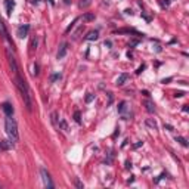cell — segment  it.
<instances>
[{"mask_svg": "<svg viewBox=\"0 0 189 189\" xmlns=\"http://www.w3.org/2000/svg\"><path fill=\"white\" fill-rule=\"evenodd\" d=\"M15 84H16V87H18L19 93H21V98H22V101H24V105L27 106V109H28V111H31V108H33L31 92H30V89H28L27 81L24 80V77H21V75H19V72H18V74H15Z\"/></svg>", "mask_w": 189, "mask_h": 189, "instance_id": "obj_1", "label": "cell"}, {"mask_svg": "<svg viewBox=\"0 0 189 189\" xmlns=\"http://www.w3.org/2000/svg\"><path fill=\"white\" fill-rule=\"evenodd\" d=\"M5 129H6V133H8V136H9V140H11L12 143H18V142H19L18 124H16L15 118H12V115H6Z\"/></svg>", "mask_w": 189, "mask_h": 189, "instance_id": "obj_2", "label": "cell"}, {"mask_svg": "<svg viewBox=\"0 0 189 189\" xmlns=\"http://www.w3.org/2000/svg\"><path fill=\"white\" fill-rule=\"evenodd\" d=\"M6 56H8V61H9V67H11L12 72L18 74V64H16V59H15V56H13V55L11 53V50H9V49L6 50Z\"/></svg>", "mask_w": 189, "mask_h": 189, "instance_id": "obj_3", "label": "cell"}, {"mask_svg": "<svg viewBox=\"0 0 189 189\" xmlns=\"http://www.w3.org/2000/svg\"><path fill=\"white\" fill-rule=\"evenodd\" d=\"M40 173H42V177H43L45 186H47V188H53V182H52V179H50L49 171H47L46 168H42V170H40Z\"/></svg>", "mask_w": 189, "mask_h": 189, "instance_id": "obj_4", "label": "cell"}, {"mask_svg": "<svg viewBox=\"0 0 189 189\" xmlns=\"http://www.w3.org/2000/svg\"><path fill=\"white\" fill-rule=\"evenodd\" d=\"M28 31H30V25H28V24H24V25H21V27L18 28L16 34H18L19 39H25V37L28 35Z\"/></svg>", "mask_w": 189, "mask_h": 189, "instance_id": "obj_5", "label": "cell"}, {"mask_svg": "<svg viewBox=\"0 0 189 189\" xmlns=\"http://www.w3.org/2000/svg\"><path fill=\"white\" fill-rule=\"evenodd\" d=\"M0 35H3L6 40H9L11 42V45L13 46V42H12V39L9 37V33H8V30H6V25H5V22L0 19Z\"/></svg>", "mask_w": 189, "mask_h": 189, "instance_id": "obj_6", "label": "cell"}, {"mask_svg": "<svg viewBox=\"0 0 189 189\" xmlns=\"http://www.w3.org/2000/svg\"><path fill=\"white\" fill-rule=\"evenodd\" d=\"M67 52H68V43H62L61 47H59V50H58L56 58H58V59H62V58L67 55Z\"/></svg>", "mask_w": 189, "mask_h": 189, "instance_id": "obj_7", "label": "cell"}, {"mask_svg": "<svg viewBox=\"0 0 189 189\" xmlns=\"http://www.w3.org/2000/svg\"><path fill=\"white\" fill-rule=\"evenodd\" d=\"M12 142L11 140H0V152H3V151H9L12 148Z\"/></svg>", "mask_w": 189, "mask_h": 189, "instance_id": "obj_8", "label": "cell"}, {"mask_svg": "<svg viewBox=\"0 0 189 189\" xmlns=\"http://www.w3.org/2000/svg\"><path fill=\"white\" fill-rule=\"evenodd\" d=\"M2 109L5 111L6 115H12V114H13V106H12V103H9V102H5V103L2 105Z\"/></svg>", "mask_w": 189, "mask_h": 189, "instance_id": "obj_9", "label": "cell"}, {"mask_svg": "<svg viewBox=\"0 0 189 189\" xmlns=\"http://www.w3.org/2000/svg\"><path fill=\"white\" fill-rule=\"evenodd\" d=\"M5 6H6V13H8V16H11V13H12V11H13V8H15V2H13V0H5Z\"/></svg>", "mask_w": 189, "mask_h": 189, "instance_id": "obj_10", "label": "cell"}, {"mask_svg": "<svg viewBox=\"0 0 189 189\" xmlns=\"http://www.w3.org/2000/svg\"><path fill=\"white\" fill-rule=\"evenodd\" d=\"M127 79H129V75H127V74H121V75H120V77L117 79V81H115V84H117V86H123V84L126 83V80H127Z\"/></svg>", "mask_w": 189, "mask_h": 189, "instance_id": "obj_11", "label": "cell"}, {"mask_svg": "<svg viewBox=\"0 0 189 189\" xmlns=\"http://www.w3.org/2000/svg\"><path fill=\"white\" fill-rule=\"evenodd\" d=\"M98 37H99V34H98V31H90L87 35H86V40H96L98 39Z\"/></svg>", "mask_w": 189, "mask_h": 189, "instance_id": "obj_12", "label": "cell"}, {"mask_svg": "<svg viewBox=\"0 0 189 189\" xmlns=\"http://www.w3.org/2000/svg\"><path fill=\"white\" fill-rule=\"evenodd\" d=\"M145 106H146V111H148V112H154V111H155V105L151 102V101H146V102H145Z\"/></svg>", "mask_w": 189, "mask_h": 189, "instance_id": "obj_13", "label": "cell"}, {"mask_svg": "<svg viewBox=\"0 0 189 189\" xmlns=\"http://www.w3.org/2000/svg\"><path fill=\"white\" fill-rule=\"evenodd\" d=\"M81 19H83L84 22H90V21H95V13H84Z\"/></svg>", "mask_w": 189, "mask_h": 189, "instance_id": "obj_14", "label": "cell"}, {"mask_svg": "<svg viewBox=\"0 0 189 189\" xmlns=\"http://www.w3.org/2000/svg\"><path fill=\"white\" fill-rule=\"evenodd\" d=\"M58 126H59V127H61V129H62L64 132H68V130H69V129H68V124L65 123V120H59Z\"/></svg>", "mask_w": 189, "mask_h": 189, "instance_id": "obj_15", "label": "cell"}, {"mask_svg": "<svg viewBox=\"0 0 189 189\" xmlns=\"http://www.w3.org/2000/svg\"><path fill=\"white\" fill-rule=\"evenodd\" d=\"M176 140H177V142H179V143H180L182 146L188 148V140H186L185 137H182V136H177V137H176Z\"/></svg>", "mask_w": 189, "mask_h": 189, "instance_id": "obj_16", "label": "cell"}, {"mask_svg": "<svg viewBox=\"0 0 189 189\" xmlns=\"http://www.w3.org/2000/svg\"><path fill=\"white\" fill-rule=\"evenodd\" d=\"M146 126H149L152 130H157V129H158L157 123H155V121H152V120H146Z\"/></svg>", "mask_w": 189, "mask_h": 189, "instance_id": "obj_17", "label": "cell"}, {"mask_svg": "<svg viewBox=\"0 0 189 189\" xmlns=\"http://www.w3.org/2000/svg\"><path fill=\"white\" fill-rule=\"evenodd\" d=\"M126 108H127V102H121L120 103V106H118V112H120V114H124V111H126Z\"/></svg>", "mask_w": 189, "mask_h": 189, "instance_id": "obj_18", "label": "cell"}, {"mask_svg": "<svg viewBox=\"0 0 189 189\" xmlns=\"http://www.w3.org/2000/svg\"><path fill=\"white\" fill-rule=\"evenodd\" d=\"M92 3V0H80V3H79V6L83 9V8H87L89 5Z\"/></svg>", "mask_w": 189, "mask_h": 189, "instance_id": "obj_19", "label": "cell"}, {"mask_svg": "<svg viewBox=\"0 0 189 189\" xmlns=\"http://www.w3.org/2000/svg\"><path fill=\"white\" fill-rule=\"evenodd\" d=\"M115 33H117V34H123V33H134V34H137V31H134V30H127V28H126V30H117Z\"/></svg>", "mask_w": 189, "mask_h": 189, "instance_id": "obj_20", "label": "cell"}, {"mask_svg": "<svg viewBox=\"0 0 189 189\" xmlns=\"http://www.w3.org/2000/svg\"><path fill=\"white\" fill-rule=\"evenodd\" d=\"M74 118H75V121H77L79 124L81 123V118H80V112H79V111H75V112H74Z\"/></svg>", "mask_w": 189, "mask_h": 189, "instance_id": "obj_21", "label": "cell"}, {"mask_svg": "<svg viewBox=\"0 0 189 189\" xmlns=\"http://www.w3.org/2000/svg\"><path fill=\"white\" fill-rule=\"evenodd\" d=\"M30 47H31V52H33L34 49H37V40H35V39L31 40V46H30Z\"/></svg>", "mask_w": 189, "mask_h": 189, "instance_id": "obj_22", "label": "cell"}, {"mask_svg": "<svg viewBox=\"0 0 189 189\" xmlns=\"http://www.w3.org/2000/svg\"><path fill=\"white\" fill-rule=\"evenodd\" d=\"M58 79H61V74H55V75H52V77H50V81H55V80H58Z\"/></svg>", "mask_w": 189, "mask_h": 189, "instance_id": "obj_23", "label": "cell"}, {"mask_svg": "<svg viewBox=\"0 0 189 189\" xmlns=\"http://www.w3.org/2000/svg\"><path fill=\"white\" fill-rule=\"evenodd\" d=\"M33 74H34V75L39 74V65H37V64H34V71H33Z\"/></svg>", "mask_w": 189, "mask_h": 189, "instance_id": "obj_24", "label": "cell"}, {"mask_svg": "<svg viewBox=\"0 0 189 189\" xmlns=\"http://www.w3.org/2000/svg\"><path fill=\"white\" fill-rule=\"evenodd\" d=\"M183 95H185L183 92H176V93H174V96H176V98H182Z\"/></svg>", "mask_w": 189, "mask_h": 189, "instance_id": "obj_25", "label": "cell"}, {"mask_svg": "<svg viewBox=\"0 0 189 189\" xmlns=\"http://www.w3.org/2000/svg\"><path fill=\"white\" fill-rule=\"evenodd\" d=\"M92 99H93V95H89V96H87V98H86V101H87V102H90V101H92Z\"/></svg>", "mask_w": 189, "mask_h": 189, "instance_id": "obj_26", "label": "cell"}, {"mask_svg": "<svg viewBox=\"0 0 189 189\" xmlns=\"http://www.w3.org/2000/svg\"><path fill=\"white\" fill-rule=\"evenodd\" d=\"M143 68H145V65H142V67H140V68H139V69H137V71H136V72H137V74H140V72H142V69H143Z\"/></svg>", "mask_w": 189, "mask_h": 189, "instance_id": "obj_27", "label": "cell"}, {"mask_svg": "<svg viewBox=\"0 0 189 189\" xmlns=\"http://www.w3.org/2000/svg\"><path fill=\"white\" fill-rule=\"evenodd\" d=\"M75 185H77V186H79V188H83V185H81V183H80V182H79V180H75Z\"/></svg>", "mask_w": 189, "mask_h": 189, "instance_id": "obj_28", "label": "cell"}, {"mask_svg": "<svg viewBox=\"0 0 189 189\" xmlns=\"http://www.w3.org/2000/svg\"><path fill=\"white\" fill-rule=\"evenodd\" d=\"M183 111H185V112H188V111H189V108H188V105H185V106H183Z\"/></svg>", "mask_w": 189, "mask_h": 189, "instance_id": "obj_29", "label": "cell"}, {"mask_svg": "<svg viewBox=\"0 0 189 189\" xmlns=\"http://www.w3.org/2000/svg\"><path fill=\"white\" fill-rule=\"evenodd\" d=\"M49 2H50V3H52V5H55V2H53V0H49Z\"/></svg>", "mask_w": 189, "mask_h": 189, "instance_id": "obj_30", "label": "cell"}]
</instances>
